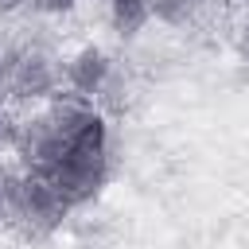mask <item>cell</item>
I'll use <instances>...</instances> for the list:
<instances>
[{
    "instance_id": "cell-5",
    "label": "cell",
    "mask_w": 249,
    "mask_h": 249,
    "mask_svg": "<svg viewBox=\"0 0 249 249\" xmlns=\"http://www.w3.org/2000/svg\"><path fill=\"white\" fill-rule=\"evenodd\" d=\"M105 19L121 39H136L152 23V0H109L105 4Z\"/></svg>"
},
{
    "instance_id": "cell-6",
    "label": "cell",
    "mask_w": 249,
    "mask_h": 249,
    "mask_svg": "<svg viewBox=\"0 0 249 249\" xmlns=\"http://www.w3.org/2000/svg\"><path fill=\"white\" fill-rule=\"evenodd\" d=\"M214 0H152V19L167 23V27H187L195 23Z\"/></svg>"
},
{
    "instance_id": "cell-4",
    "label": "cell",
    "mask_w": 249,
    "mask_h": 249,
    "mask_svg": "<svg viewBox=\"0 0 249 249\" xmlns=\"http://www.w3.org/2000/svg\"><path fill=\"white\" fill-rule=\"evenodd\" d=\"M113 78H117V62L101 43H82L62 58V89L82 93L89 101H101Z\"/></svg>"
},
{
    "instance_id": "cell-8",
    "label": "cell",
    "mask_w": 249,
    "mask_h": 249,
    "mask_svg": "<svg viewBox=\"0 0 249 249\" xmlns=\"http://www.w3.org/2000/svg\"><path fill=\"white\" fill-rule=\"evenodd\" d=\"M233 51L249 66V4H241L237 16H233Z\"/></svg>"
},
{
    "instance_id": "cell-10",
    "label": "cell",
    "mask_w": 249,
    "mask_h": 249,
    "mask_svg": "<svg viewBox=\"0 0 249 249\" xmlns=\"http://www.w3.org/2000/svg\"><path fill=\"white\" fill-rule=\"evenodd\" d=\"M12 179H16V167L0 156V222H4V210H8V191H12Z\"/></svg>"
},
{
    "instance_id": "cell-9",
    "label": "cell",
    "mask_w": 249,
    "mask_h": 249,
    "mask_svg": "<svg viewBox=\"0 0 249 249\" xmlns=\"http://www.w3.org/2000/svg\"><path fill=\"white\" fill-rule=\"evenodd\" d=\"M27 8L39 12V16H70V12L82 8V0H31Z\"/></svg>"
},
{
    "instance_id": "cell-2",
    "label": "cell",
    "mask_w": 249,
    "mask_h": 249,
    "mask_svg": "<svg viewBox=\"0 0 249 249\" xmlns=\"http://www.w3.org/2000/svg\"><path fill=\"white\" fill-rule=\"evenodd\" d=\"M74 206L54 191V183L47 175H35V171H19L16 167V179H12V191H8V210H4V222L39 241V237H51L54 230H62L66 214Z\"/></svg>"
},
{
    "instance_id": "cell-13",
    "label": "cell",
    "mask_w": 249,
    "mask_h": 249,
    "mask_svg": "<svg viewBox=\"0 0 249 249\" xmlns=\"http://www.w3.org/2000/svg\"><path fill=\"white\" fill-rule=\"evenodd\" d=\"M237 4H249V0H237Z\"/></svg>"
},
{
    "instance_id": "cell-3",
    "label": "cell",
    "mask_w": 249,
    "mask_h": 249,
    "mask_svg": "<svg viewBox=\"0 0 249 249\" xmlns=\"http://www.w3.org/2000/svg\"><path fill=\"white\" fill-rule=\"evenodd\" d=\"M62 89V58L43 43L8 47V101L27 109L51 101Z\"/></svg>"
},
{
    "instance_id": "cell-7",
    "label": "cell",
    "mask_w": 249,
    "mask_h": 249,
    "mask_svg": "<svg viewBox=\"0 0 249 249\" xmlns=\"http://www.w3.org/2000/svg\"><path fill=\"white\" fill-rule=\"evenodd\" d=\"M16 136H19V113L12 109V101L0 97V156L16 152Z\"/></svg>"
},
{
    "instance_id": "cell-1",
    "label": "cell",
    "mask_w": 249,
    "mask_h": 249,
    "mask_svg": "<svg viewBox=\"0 0 249 249\" xmlns=\"http://www.w3.org/2000/svg\"><path fill=\"white\" fill-rule=\"evenodd\" d=\"M109 167H113V132H109V117L97 113L86 124V132L70 144V152L47 171V179L78 210L101 195V187L109 183Z\"/></svg>"
},
{
    "instance_id": "cell-11",
    "label": "cell",
    "mask_w": 249,
    "mask_h": 249,
    "mask_svg": "<svg viewBox=\"0 0 249 249\" xmlns=\"http://www.w3.org/2000/svg\"><path fill=\"white\" fill-rule=\"evenodd\" d=\"M0 97L8 101V47H0Z\"/></svg>"
},
{
    "instance_id": "cell-12",
    "label": "cell",
    "mask_w": 249,
    "mask_h": 249,
    "mask_svg": "<svg viewBox=\"0 0 249 249\" xmlns=\"http://www.w3.org/2000/svg\"><path fill=\"white\" fill-rule=\"evenodd\" d=\"M31 0H0V16H16L19 8H27Z\"/></svg>"
}]
</instances>
